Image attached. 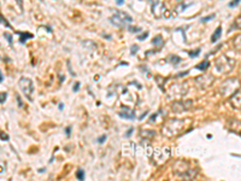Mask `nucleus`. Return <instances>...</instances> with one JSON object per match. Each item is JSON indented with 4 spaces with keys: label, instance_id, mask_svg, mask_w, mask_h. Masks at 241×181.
Instances as JSON below:
<instances>
[{
    "label": "nucleus",
    "instance_id": "nucleus-1",
    "mask_svg": "<svg viewBox=\"0 0 241 181\" xmlns=\"http://www.w3.org/2000/svg\"><path fill=\"white\" fill-rule=\"evenodd\" d=\"M18 86L21 88V90L24 93V96L27 97L29 100H33V92H34V85H33V81L28 77H21L19 81H18Z\"/></svg>",
    "mask_w": 241,
    "mask_h": 181
},
{
    "label": "nucleus",
    "instance_id": "nucleus-2",
    "mask_svg": "<svg viewBox=\"0 0 241 181\" xmlns=\"http://www.w3.org/2000/svg\"><path fill=\"white\" fill-rule=\"evenodd\" d=\"M110 21L112 24H115L116 27H124V25L132 23L133 18L128 14H125V12H116V14L110 18Z\"/></svg>",
    "mask_w": 241,
    "mask_h": 181
},
{
    "label": "nucleus",
    "instance_id": "nucleus-3",
    "mask_svg": "<svg viewBox=\"0 0 241 181\" xmlns=\"http://www.w3.org/2000/svg\"><path fill=\"white\" fill-rule=\"evenodd\" d=\"M236 87H239V80L237 79H229V80L223 82L221 92L223 96H229V94L235 92Z\"/></svg>",
    "mask_w": 241,
    "mask_h": 181
},
{
    "label": "nucleus",
    "instance_id": "nucleus-4",
    "mask_svg": "<svg viewBox=\"0 0 241 181\" xmlns=\"http://www.w3.org/2000/svg\"><path fill=\"white\" fill-rule=\"evenodd\" d=\"M235 65V62L229 59V58H225V63L222 64V63H218L216 62V70H218L220 73H225V71H230Z\"/></svg>",
    "mask_w": 241,
    "mask_h": 181
},
{
    "label": "nucleus",
    "instance_id": "nucleus-5",
    "mask_svg": "<svg viewBox=\"0 0 241 181\" xmlns=\"http://www.w3.org/2000/svg\"><path fill=\"white\" fill-rule=\"evenodd\" d=\"M240 98H241V96H240V89L237 88V90H235V92L232 94V97H230V99H229V101L232 103V105L235 108V109H237V110H240Z\"/></svg>",
    "mask_w": 241,
    "mask_h": 181
},
{
    "label": "nucleus",
    "instance_id": "nucleus-6",
    "mask_svg": "<svg viewBox=\"0 0 241 181\" xmlns=\"http://www.w3.org/2000/svg\"><path fill=\"white\" fill-rule=\"evenodd\" d=\"M118 115H119V117L127 119V120H134L135 119V115L133 111H121Z\"/></svg>",
    "mask_w": 241,
    "mask_h": 181
},
{
    "label": "nucleus",
    "instance_id": "nucleus-7",
    "mask_svg": "<svg viewBox=\"0 0 241 181\" xmlns=\"http://www.w3.org/2000/svg\"><path fill=\"white\" fill-rule=\"evenodd\" d=\"M18 34H19V36H21L19 42H22V44L27 41L28 39H33V37H34V35L30 34V33H22V32H18Z\"/></svg>",
    "mask_w": 241,
    "mask_h": 181
},
{
    "label": "nucleus",
    "instance_id": "nucleus-8",
    "mask_svg": "<svg viewBox=\"0 0 241 181\" xmlns=\"http://www.w3.org/2000/svg\"><path fill=\"white\" fill-rule=\"evenodd\" d=\"M221 34H222V27H218L216 30H215V33H213V35H212V37H211V41H212V42H216L218 39L221 37Z\"/></svg>",
    "mask_w": 241,
    "mask_h": 181
},
{
    "label": "nucleus",
    "instance_id": "nucleus-9",
    "mask_svg": "<svg viewBox=\"0 0 241 181\" xmlns=\"http://www.w3.org/2000/svg\"><path fill=\"white\" fill-rule=\"evenodd\" d=\"M163 44H164V40H163L162 36H156L153 40H152V45H154V46H157V47H159V48H162Z\"/></svg>",
    "mask_w": 241,
    "mask_h": 181
},
{
    "label": "nucleus",
    "instance_id": "nucleus-10",
    "mask_svg": "<svg viewBox=\"0 0 241 181\" xmlns=\"http://www.w3.org/2000/svg\"><path fill=\"white\" fill-rule=\"evenodd\" d=\"M209 65H210L209 60H204V62H201L200 64H198V65H197V69H198V70H201V71H204L205 69L209 68Z\"/></svg>",
    "mask_w": 241,
    "mask_h": 181
},
{
    "label": "nucleus",
    "instance_id": "nucleus-11",
    "mask_svg": "<svg viewBox=\"0 0 241 181\" xmlns=\"http://www.w3.org/2000/svg\"><path fill=\"white\" fill-rule=\"evenodd\" d=\"M169 60H170L172 64H175V65H176V64H179V63H180V60H181V59H180L179 57H176V56H174V55H172V56H170V57H169Z\"/></svg>",
    "mask_w": 241,
    "mask_h": 181
},
{
    "label": "nucleus",
    "instance_id": "nucleus-12",
    "mask_svg": "<svg viewBox=\"0 0 241 181\" xmlns=\"http://www.w3.org/2000/svg\"><path fill=\"white\" fill-rule=\"evenodd\" d=\"M76 177H77L79 180H84V170L79 169L77 173H76Z\"/></svg>",
    "mask_w": 241,
    "mask_h": 181
},
{
    "label": "nucleus",
    "instance_id": "nucleus-13",
    "mask_svg": "<svg viewBox=\"0 0 241 181\" xmlns=\"http://www.w3.org/2000/svg\"><path fill=\"white\" fill-rule=\"evenodd\" d=\"M6 98H7V93H6V92H1V93H0V104L5 103Z\"/></svg>",
    "mask_w": 241,
    "mask_h": 181
},
{
    "label": "nucleus",
    "instance_id": "nucleus-14",
    "mask_svg": "<svg viewBox=\"0 0 241 181\" xmlns=\"http://www.w3.org/2000/svg\"><path fill=\"white\" fill-rule=\"evenodd\" d=\"M199 53H200V50H199V48H198V50H195V51H189V56H191L192 58L198 57V56H199Z\"/></svg>",
    "mask_w": 241,
    "mask_h": 181
},
{
    "label": "nucleus",
    "instance_id": "nucleus-15",
    "mask_svg": "<svg viewBox=\"0 0 241 181\" xmlns=\"http://www.w3.org/2000/svg\"><path fill=\"white\" fill-rule=\"evenodd\" d=\"M239 4H240V0H233L232 3H229V5H228V6H229V7H235Z\"/></svg>",
    "mask_w": 241,
    "mask_h": 181
},
{
    "label": "nucleus",
    "instance_id": "nucleus-16",
    "mask_svg": "<svg viewBox=\"0 0 241 181\" xmlns=\"http://www.w3.org/2000/svg\"><path fill=\"white\" fill-rule=\"evenodd\" d=\"M147 36H148V33L147 32H145L141 36H137V40H140V41H142V40H145V39H147Z\"/></svg>",
    "mask_w": 241,
    "mask_h": 181
},
{
    "label": "nucleus",
    "instance_id": "nucleus-17",
    "mask_svg": "<svg viewBox=\"0 0 241 181\" xmlns=\"http://www.w3.org/2000/svg\"><path fill=\"white\" fill-rule=\"evenodd\" d=\"M4 36L7 39V41H9V44L10 45H12V36H11V34H9V33H5L4 34Z\"/></svg>",
    "mask_w": 241,
    "mask_h": 181
},
{
    "label": "nucleus",
    "instance_id": "nucleus-18",
    "mask_svg": "<svg viewBox=\"0 0 241 181\" xmlns=\"http://www.w3.org/2000/svg\"><path fill=\"white\" fill-rule=\"evenodd\" d=\"M106 138H107V136H106L105 134H104L103 136H100V138H98V143H99V144H103V143H104V141L106 140Z\"/></svg>",
    "mask_w": 241,
    "mask_h": 181
},
{
    "label": "nucleus",
    "instance_id": "nucleus-19",
    "mask_svg": "<svg viewBox=\"0 0 241 181\" xmlns=\"http://www.w3.org/2000/svg\"><path fill=\"white\" fill-rule=\"evenodd\" d=\"M180 6H181L180 9H179V7H177V9H176V11H177V12H179V14H181V12H182L183 10H186V9H187V5H180Z\"/></svg>",
    "mask_w": 241,
    "mask_h": 181
},
{
    "label": "nucleus",
    "instance_id": "nucleus-20",
    "mask_svg": "<svg viewBox=\"0 0 241 181\" xmlns=\"http://www.w3.org/2000/svg\"><path fill=\"white\" fill-rule=\"evenodd\" d=\"M137 50H139V47H137L136 45H133V46H132V55H135Z\"/></svg>",
    "mask_w": 241,
    "mask_h": 181
},
{
    "label": "nucleus",
    "instance_id": "nucleus-21",
    "mask_svg": "<svg viewBox=\"0 0 241 181\" xmlns=\"http://www.w3.org/2000/svg\"><path fill=\"white\" fill-rule=\"evenodd\" d=\"M128 29H129L130 32H140V30H141L140 28H134V27H132V25H130V27H128Z\"/></svg>",
    "mask_w": 241,
    "mask_h": 181
},
{
    "label": "nucleus",
    "instance_id": "nucleus-22",
    "mask_svg": "<svg viewBox=\"0 0 241 181\" xmlns=\"http://www.w3.org/2000/svg\"><path fill=\"white\" fill-rule=\"evenodd\" d=\"M0 138H1L3 140H9V135L4 134V133H0Z\"/></svg>",
    "mask_w": 241,
    "mask_h": 181
},
{
    "label": "nucleus",
    "instance_id": "nucleus-23",
    "mask_svg": "<svg viewBox=\"0 0 241 181\" xmlns=\"http://www.w3.org/2000/svg\"><path fill=\"white\" fill-rule=\"evenodd\" d=\"M79 88H80V82H76L75 86H74V92H77Z\"/></svg>",
    "mask_w": 241,
    "mask_h": 181
},
{
    "label": "nucleus",
    "instance_id": "nucleus-24",
    "mask_svg": "<svg viewBox=\"0 0 241 181\" xmlns=\"http://www.w3.org/2000/svg\"><path fill=\"white\" fill-rule=\"evenodd\" d=\"M158 115H159L158 112H157V113H154V115H152V116H151V119H149V122H154V120H156V117H157Z\"/></svg>",
    "mask_w": 241,
    "mask_h": 181
},
{
    "label": "nucleus",
    "instance_id": "nucleus-25",
    "mask_svg": "<svg viewBox=\"0 0 241 181\" xmlns=\"http://www.w3.org/2000/svg\"><path fill=\"white\" fill-rule=\"evenodd\" d=\"M213 18H215V15H211L210 17H206V18H202L201 21H202V22H206V21H210V19H213Z\"/></svg>",
    "mask_w": 241,
    "mask_h": 181
},
{
    "label": "nucleus",
    "instance_id": "nucleus-26",
    "mask_svg": "<svg viewBox=\"0 0 241 181\" xmlns=\"http://www.w3.org/2000/svg\"><path fill=\"white\" fill-rule=\"evenodd\" d=\"M116 3H117L118 6H122L124 4V0H116Z\"/></svg>",
    "mask_w": 241,
    "mask_h": 181
},
{
    "label": "nucleus",
    "instance_id": "nucleus-27",
    "mask_svg": "<svg viewBox=\"0 0 241 181\" xmlns=\"http://www.w3.org/2000/svg\"><path fill=\"white\" fill-rule=\"evenodd\" d=\"M70 131H71V127H68V128L65 129V134H67L68 136L70 135Z\"/></svg>",
    "mask_w": 241,
    "mask_h": 181
},
{
    "label": "nucleus",
    "instance_id": "nucleus-28",
    "mask_svg": "<svg viewBox=\"0 0 241 181\" xmlns=\"http://www.w3.org/2000/svg\"><path fill=\"white\" fill-rule=\"evenodd\" d=\"M132 133H133V128H130L129 131H128V133L125 134V136H129V135H132Z\"/></svg>",
    "mask_w": 241,
    "mask_h": 181
},
{
    "label": "nucleus",
    "instance_id": "nucleus-29",
    "mask_svg": "<svg viewBox=\"0 0 241 181\" xmlns=\"http://www.w3.org/2000/svg\"><path fill=\"white\" fill-rule=\"evenodd\" d=\"M236 44V41H235ZM237 50H240V36H237Z\"/></svg>",
    "mask_w": 241,
    "mask_h": 181
},
{
    "label": "nucleus",
    "instance_id": "nucleus-30",
    "mask_svg": "<svg viewBox=\"0 0 241 181\" xmlns=\"http://www.w3.org/2000/svg\"><path fill=\"white\" fill-rule=\"evenodd\" d=\"M3 80H4V76H3L1 71H0V83H1V82H3Z\"/></svg>",
    "mask_w": 241,
    "mask_h": 181
},
{
    "label": "nucleus",
    "instance_id": "nucleus-31",
    "mask_svg": "<svg viewBox=\"0 0 241 181\" xmlns=\"http://www.w3.org/2000/svg\"><path fill=\"white\" fill-rule=\"evenodd\" d=\"M17 99H18V105H19V106H22L23 104H22V101H21V98H19L18 96H17Z\"/></svg>",
    "mask_w": 241,
    "mask_h": 181
},
{
    "label": "nucleus",
    "instance_id": "nucleus-32",
    "mask_svg": "<svg viewBox=\"0 0 241 181\" xmlns=\"http://www.w3.org/2000/svg\"><path fill=\"white\" fill-rule=\"evenodd\" d=\"M149 1H151L152 4H156V3H158V1H159V0H149Z\"/></svg>",
    "mask_w": 241,
    "mask_h": 181
},
{
    "label": "nucleus",
    "instance_id": "nucleus-33",
    "mask_svg": "<svg viewBox=\"0 0 241 181\" xmlns=\"http://www.w3.org/2000/svg\"><path fill=\"white\" fill-rule=\"evenodd\" d=\"M58 108H59V110H62L63 108H64V105H63V104H59V106H58Z\"/></svg>",
    "mask_w": 241,
    "mask_h": 181
}]
</instances>
